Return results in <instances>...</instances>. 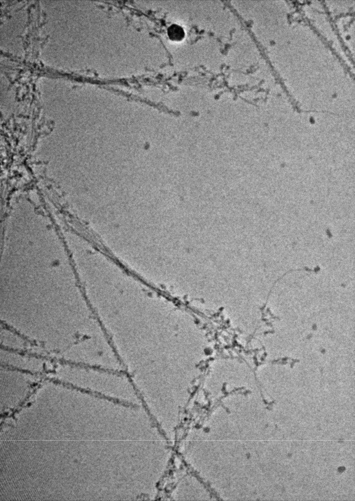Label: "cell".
Here are the masks:
<instances>
[{
	"label": "cell",
	"instance_id": "cell-1",
	"mask_svg": "<svg viewBox=\"0 0 355 501\" xmlns=\"http://www.w3.org/2000/svg\"><path fill=\"white\" fill-rule=\"evenodd\" d=\"M49 359L31 352L0 349L1 365L38 375L49 373V368L52 370L51 366L47 364Z\"/></svg>",
	"mask_w": 355,
	"mask_h": 501
},
{
	"label": "cell",
	"instance_id": "cell-3",
	"mask_svg": "<svg viewBox=\"0 0 355 501\" xmlns=\"http://www.w3.org/2000/svg\"><path fill=\"white\" fill-rule=\"evenodd\" d=\"M167 34L169 38L175 41L182 40L185 36V32L182 27L176 24H173L168 27Z\"/></svg>",
	"mask_w": 355,
	"mask_h": 501
},
{
	"label": "cell",
	"instance_id": "cell-2",
	"mask_svg": "<svg viewBox=\"0 0 355 501\" xmlns=\"http://www.w3.org/2000/svg\"><path fill=\"white\" fill-rule=\"evenodd\" d=\"M1 348L10 350L28 352L32 344L14 329L1 323Z\"/></svg>",
	"mask_w": 355,
	"mask_h": 501
},
{
	"label": "cell",
	"instance_id": "cell-4",
	"mask_svg": "<svg viewBox=\"0 0 355 501\" xmlns=\"http://www.w3.org/2000/svg\"><path fill=\"white\" fill-rule=\"evenodd\" d=\"M101 327H102V326H101ZM102 335H101V336L100 337H102V336H103V335H104V331H103V329L102 327ZM94 345H95V346H94V348L93 349V350H92V351H91L90 352H89V353L88 354H87V355H89V354H90V353L91 352H92V351H93V350H94L95 349V348H96V345H95V344H94ZM85 356H86V355H85Z\"/></svg>",
	"mask_w": 355,
	"mask_h": 501
}]
</instances>
